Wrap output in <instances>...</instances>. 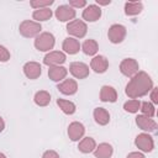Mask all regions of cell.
I'll return each mask as SVG.
<instances>
[{"label": "cell", "mask_w": 158, "mask_h": 158, "mask_svg": "<svg viewBox=\"0 0 158 158\" xmlns=\"http://www.w3.org/2000/svg\"><path fill=\"white\" fill-rule=\"evenodd\" d=\"M153 88V80L148 73L138 70L127 83L125 93L130 99H138L147 95Z\"/></svg>", "instance_id": "cell-1"}, {"label": "cell", "mask_w": 158, "mask_h": 158, "mask_svg": "<svg viewBox=\"0 0 158 158\" xmlns=\"http://www.w3.org/2000/svg\"><path fill=\"white\" fill-rule=\"evenodd\" d=\"M42 31V26L40 22L32 20H23L19 26V32L25 38H36Z\"/></svg>", "instance_id": "cell-2"}, {"label": "cell", "mask_w": 158, "mask_h": 158, "mask_svg": "<svg viewBox=\"0 0 158 158\" xmlns=\"http://www.w3.org/2000/svg\"><path fill=\"white\" fill-rule=\"evenodd\" d=\"M68 74V69L63 65H57V67H49L48 69V77L51 80L53 81H57V83H60L62 80L65 79Z\"/></svg>", "instance_id": "cell-19"}, {"label": "cell", "mask_w": 158, "mask_h": 158, "mask_svg": "<svg viewBox=\"0 0 158 158\" xmlns=\"http://www.w3.org/2000/svg\"><path fill=\"white\" fill-rule=\"evenodd\" d=\"M100 100L102 102H116L117 91L111 85H102L100 89Z\"/></svg>", "instance_id": "cell-18"}, {"label": "cell", "mask_w": 158, "mask_h": 158, "mask_svg": "<svg viewBox=\"0 0 158 158\" xmlns=\"http://www.w3.org/2000/svg\"><path fill=\"white\" fill-rule=\"evenodd\" d=\"M80 48L84 52V54H86V56H95L98 53V51H99V44H98V42L95 40L89 38V40H85L83 42V44H80Z\"/></svg>", "instance_id": "cell-24"}, {"label": "cell", "mask_w": 158, "mask_h": 158, "mask_svg": "<svg viewBox=\"0 0 158 158\" xmlns=\"http://www.w3.org/2000/svg\"><path fill=\"white\" fill-rule=\"evenodd\" d=\"M93 116H94L95 122L98 125H100V126H106L110 122V114L104 107H96V109H94Z\"/></svg>", "instance_id": "cell-21"}, {"label": "cell", "mask_w": 158, "mask_h": 158, "mask_svg": "<svg viewBox=\"0 0 158 158\" xmlns=\"http://www.w3.org/2000/svg\"><path fill=\"white\" fill-rule=\"evenodd\" d=\"M0 158H6V156H5L4 153H1V152H0Z\"/></svg>", "instance_id": "cell-38"}, {"label": "cell", "mask_w": 158, "mask_h": 158, "mask_svg": "<svg viewBox=\"0 0 158 158\" xmlns=\"http://www.w3.org/2000/svg\"><path fill=\"white\" fill-rule=\"evenodd\" d=\"M65 59L67 56L62 51H51L44 56L43 64L48 67H57V65H62L65 62Z\"/></svg>", "instance_id": "cell-10"}, {"label": "cell", "mask_w": 158, "mask_h": 158, "mask_svg": "<svg viewBox=\"0 0 158 158\" xmlns=\"http://www.w3.org/2000/svg\"><path fill=\"white\" fill-rule=\"evenodd\" d=\"M95 148H96V142H95V139L93 137H83L79 141L78 149H79V152H81L84 154L93 153Z\"/></svg>", "instance_id": "cell-22"}, {"label": "cell", "mask_w": 158, "mask_h": 158, "mask_svg": "<svg viewBox=\"0 0 158 158\" xmlns=\"http://www.w3.org/2000/svg\"><path fill=\"white\" fill-rule=\"evenodd\" d=\"M85 135V127L81 122H78V121H73L69 123L68 126V137L70 141L73 142H77V141H80Z\"/></svg>", "instance_id": "cell-12"}, {"label": "cell", "mask_w": 158, "mask_h": 158, "mask_svg": "<svg viewBox=\"0 0 158 158\" xmlns=\"http://www.w3.org/2000/svg\"><path fill=\"white\" fill-rule=\"evenodd\" d=\"M57 89L63 95H74L78 91V83L75 79H64L60 83H58Z\"/></svg>", "instance_id": "cell-16"}, {"label": "cell", "mask_w": 158, "mask_h": 158, "mask_svg": "<svg viewBox=\"0 0 158 158\" xmlns=\"http://www.w3.org/2000/svg\"><path fill=\"white\" fill-rule=\"evenodd\" d=\"M56 44V38L51 32H41L35 38V47L40 52H51Z\"/></svg>", "instance_id": "cell-3"}, {"label": "cell", "mask_w": 158, "mask_h": 158, "mask_svg": "<svg viewBox=\"0 0 158 158\" xmlns=\"http://www.w3.org/2000/svg\"><path fill=\"white\" fill-rule=\"evenodd\" d=\"M53 16V11L49 7H44V9H38L35 10L32 12V17L36 22H42V21H47Z\"/></svg>", "instance_id": "cell-25"}, {"label": "cell", "mask_w": 158, "mask_h": 158, "mask_svg": "<svg viewBox=\"0 0 158 158\" xmlns=\"http://www.w3.org/2000/svg\"><path fill=\"white\" fill-rule=\"evenodd\" d=\"M126 35H127V30L121 23H114V25H111L109 27V31H107V38L114 44L121 43L126 38Z\"/></svg>", "instance_id": "cell-5"}, {"label": "cell", "mask_w": 158, "mask_h": 158, "mask_svg": "<svg viewBox=\"0 0 158 158\" xmlns=\"http://www.w3.org/2000/svg\"><path fill=\"white\" fill-rule=\"evenodd\" d=\"M33 101L37 106H47L49 102H51V94L47 91V90H40L35 94L33 96Z\"/></svg>", "instance_id": "cell-26"}, {"label": "cell", "mask_w": 158, "mask_h": 158, "mask_svg": "<svg viewBox=\"0 0 158 158\" xmlns=\"http://www.w3.org/2000/svg\"><path fill=\"white\" fill-rule=\"evenodd\" d=\"M69 73L75 79H85L86 77H89L90 68L83 62H72L69 65Z\"/></svg>", "instance_id": "cell-11"}, {"label": "cell", "mask_w": 158, "mask_h": 158, "mask_svg": "<svg viewBox=\"0 0 158 158\" xmlns=\"http://www.w3.org/2000/svg\"><path fill=\"white\" fill-rule=\"evenodd\" d=\"M10 57H11L10 51L6 47H4L2 44H0V62L1 63H5V62L10 60Z\"/></svg>", "instance_id": "cell-31"}, {"label": "cell", "mask_w": 158, "mask_h": 158, "mask_svg": "<svg viewBox=\"0 0 158 158\" xmlns=\"http://www.w3.org/2000/svg\"><path fill=\"white\" fill-rule=\"evenodd\" d=\"M139 70V64L133 58H125L120 63V72L127 78H132Z\"/></svg>", "instance_id": "cell-7"}, {"label": "cell", "mask_w": 158, "mask_h": 158, "mask_svg": "<svg viewBox=\"0 0 158 158\" xmlns=\"http://www.w3.org/2000/svg\"><path fill=\"white\" fill-rule=\"evenodd\" d=\"M53 0H32L30 1V6L35 10L38 9H44V7H49L51 5H53Z\"/></svg>", "instance_id": "cell-30"}, {"label": "cell", "mask_w": 158, "mask_h": 158, "mask_svg": "<svg viewBox=\"0 0 158 158\" xmlns=\"http://www.w3.org/2000/svg\"><path fill=\"white\" fill-rule=\"evenodd\" d=\"M67 32L73 37V38H83L85 37L88 32V25L83 20L74 19L67 23Z\"/></svg>", "instance_id": "cell-4"}, {"label": "cell", "mask_w": 158, "mask_h": 158, "mask_svg": "<svg viewBox=\"0 0 158 158\" xmlns=\"http://www.w3.org/2000/svg\"><path fill=\"white\" fill-rule=\"evenodd\" d=\"M135 144L139 151H142L144 153H149L154 149V139L147 132L137 135L135 138Z\"/></svg>", "instance_id": "cell-6"}, {"label": "cell", "mask_w": 158, "mask_h": 158, "mask_svg": "<svg viewBox=\"0 0 158 158\" xmlns=\"http://www.w3.org/2000/svg\"><path fill=\"white\" fill-rule=\"evenodd\" d=\"M126 158H146V157L142 152H131V153L127 154Z\"/></svg>", "instance_id": "cell-35"}, {"label": "cell", "mask_w": 158, "mask_h": 158, "mask_svg": "<svg viewBox=\"0 0 158 158\" xmlns=\"http://www.w3.org/2000/svg\"><path fill=\"white\" fill-rule=\"evenodd\" d=\"M4 128H5V121H4V118L0 116V133L4 131Z\"/></svg>", "instance_id": "cell-37"}, {"label": "cell", "mask_w": 158, "mask_h": 158, "mask_svg": "<svg viewBox=\"0 0 158 158\" xmlns=\"http://www.w3.org/2000/svg\"><path fill=\"white\" fill-rule=\"evenodd\" d=\"M75 15H77V11L73 7H70L68 4L59 5L54 11L56 19L60 22H69L75 19Z\"/></svg>", "instance_id": "cell-8"}, {"label": "cell", "mask_w": 158, "mask_h": 158, "mask_svg": "<svg viewBox=\"0 0 158 158\" xmlns=\"http://www.w3.org/2000/svg\"><path fill=\"white\" fill-rule=\"evenodd\" d=\"M139 110H141V112H142L141 115H144V116L151 117V118H153L154 115H156V107H154V105H153L152 102H149V101H143V102H141Z\"/></svg>", "instance_id": "cell-29"}, {"label": "cell", "mask_w": 158, "mask_h": 158, "mask_svg": "<svg viewBox=\"0 0 158 158\" xmlns=\"http://www.w3.org/2000/svg\"><path fill=\"white\" fill-rule=\"evenodd\" d=\"M42 158H60V157H59V154H58L56 151L48 149V151H46V152L42 154Z\"/></svg>", "instance_id": "cell-34"}, {"label": "cell", "mask_w": 158, "mask_h": 158, "mask_svg": "<svg viewBox=\"0 0 158 158\" xmlns=\"http://www.w3.org/2000/svg\"><path fill=\"white\" fill-rule=\"evenodd\" d=\"M22 69H23V74L26 75V78H28L31 80H35V79L40 78L41 74H42V67H41V64L37 63V62H33V60L25 63Z\"/></svg>", "instance_id": "cell-13"}, {"label": "cell", "mask_w": 158, "mask_h": 158, "mask_svg": "<svg viewBox=\"0 0 158 158\" xmlns=\"http://www.w3.org/2000/svg\"><path fill=\"white\" fill-rule=\"evenodd\" d=\"M57 105L58 107L65 114V115H73L77 111V106L73 101L65 100V99H57Z\"/></svg>", "instance_id": "cell-27"}, {"label": "cell", "mask_w": 158, "mask_h": 158, "mask_svg": "<svg viewBox=\"0 0 158 158\" xmlns=\"http://www.w3.org/2000/svg\"><path fill=\"white\" fill-rule=\"evenodd\" d=\"M136 125L138 126V128H141L142 131L144 132H154L158 127L157 122L151 118V117H147L144 115H137L136 116Z\"/></svg>", "instance_id": "cell-14"}, {"label": "cell", "mask_w": 158, "mask_h": 158, "mask_svg": "<svg viewBox=\"0 0 158 158\" xmlns=\"http://www.w3.org/2000/svg\"><path fill=\"white\" fill-rule=\"evenodd\" d=\"M123 10L127 16H136L142 12L143 4L141 1H127V2H125Z\"/></svg>", "instance_id": "cell-23"}, {"label": "cell", "mask_w": 158, "mask_h": 158, "mask_svg": "<svg viewBox=\"0 0 158 158\" xmlns=\"http://www.w3.org/2000/svg\"><path fill=\"white\" fill-rule=\"evenodd\" d=\"M109 68V60L105 56H94L93 59L90 60V69H93L98 74H102L107 70Z\"/></svg>", "instance_id": "cell-15"}, {"label": "cell", "mask_w": 158, "mask_h": 158, "mask_svg": "<svg viewBox=\"0 0 158 158\" xmlns=\"http://www.w3.org/2000/svg\"><path fill=\"white\" fill-rule=\"evenodd\" d=\"M111 4V1L110 0H106V1H102V0H96V5L98 6H106V5H110Z\"/></svg>", "instance_id": "cell-36"}, {"label": "cell", "mask_w": 158, "mask_h": 158, "mask_svg": "<svg viewBox=\"0 0 158 158\" xmlns=\"http://www.w3.org/2000/svg\"><path fill=\"white\" fill-rule=\"evenodd\" d=\"M141 107V101L138 99H131L123 104V110L130 114H137Z\"/></svg>", "instance_id": "cell-28"}, {"label": "cell", "mask_w": 158, "mask_h": 158, "mask_svg": "<svg viewBox=\"0 0 158 158\" xmlns=\"http://www.w3.org/2000/svg\"><path fill=\"white\" fill-rule=\"evenodd\" d=\"M101 14H102V11H101L100 6H98L96 4H90L84 7L81 17H83L84 22H95L101 17Z\"/></svg>", "instance_id": "cell-9"}, {"label": "cell", "mask_w": 158, "mask_h": 158, "mask_svg": "<svg viewBox=\"0 0 158 158\" xmlns=\"http://www.w3.org/2000/svg\"><path fill=\"white\" fill-rule=\"evenodd\" d=\"M68 5L75 10V9H83V7H85L88 5V2L85 0H69V4Z\"/></svg>", "instance_id": "cell-32"}, {"label": "cell", "mask_w": 158, "mask_h": 158, "mask_svg": "<svg viewBox=\"0 0 158 158\" xmlns=\"http://www.w3.org/2000/svg\"><path fill=\"white\" fill-rule=\"evenodd\" d=\"M62 49H63V53H67L70 56L77 54L80 51V43L77 38L67 37V38H64V41L62 43Z\"/></svg>", "instance_id": "cell-17"}, {"label": "cell", "mask_w": 158, "mask_h": 158, "mask_svg": "<svg viewBox=\"0 0 158 158\" xmlns=\"http://www.w3.org/2000/svg\"><path fill=\"white\" fill-rule=\"evenodd\" d=\"M94 156L95 158H110L114 153V148L110 143L107 142H102L96 144V148L94 149Z\"/></svg>", "instance_id": "cell-20"}, {"label": "cell", "mask_w": 158, "mask_h": 158, "mask_svg": "<svg viewBox=\"0 0 158 158\" xmlns=\"http://www.w3.org/2000/svg\"><path fill=\"white\" fill-rule=\"evenodd\" d=\"M149 96L152 100V104H158V88H152V90L149 91Z\"/></svg>", "instance_id": "cell-33"}]
</instances>
